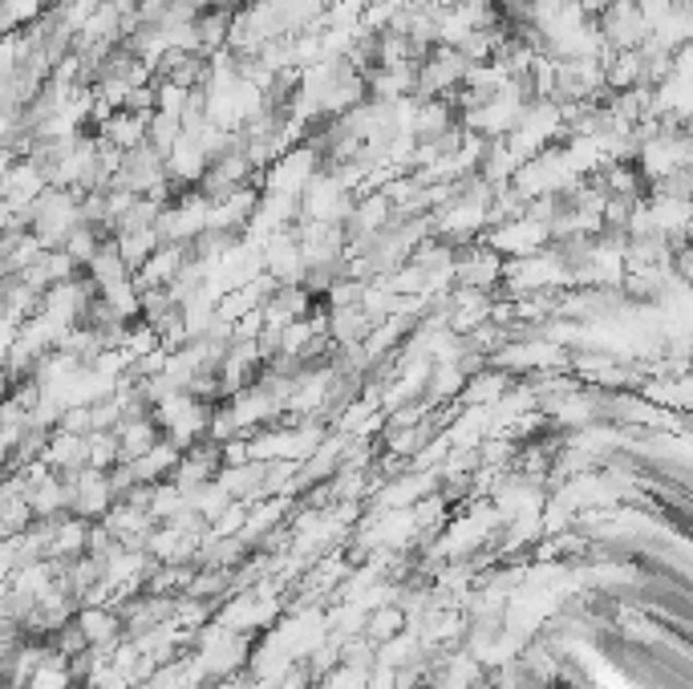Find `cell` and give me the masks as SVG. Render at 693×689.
<instances>
[{"mask_svg":"<svg viewBox=\"0 0 693 689\" xmlns=\"http://www.w3.org/2000/svg\"><path fill=\"white\" fill-rule=\"evenodd\" d=\"M312 179H316V150H312V146H297V150H284V155L272 162L264 188L280 191V195H297L300 200Z\"/></svg>","mask_w":693,"mask_h":689,"instance_id":"6da1fadb","label":"cell"}]
</instances>
